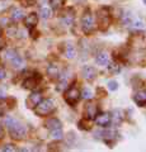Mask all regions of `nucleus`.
<instances>
[{
	"instance_id": "nucleus-24",
	"label": "nucleus",
	"mask_w": 146,
	"mask_h": 152,
	"mask_svg": "<svg viewBox=\"0 0 146 152\" xmlns=\"http://www.w3.org/2000/svg\"><path fill=\"white\" fill-rule=\"evenodd\" d=\"M41 17L43 18V19H48L52 17V12H51V9L50 8H47V7H43L41 9Z\"/></svg>"
},
{
	"instance_id": "nucleus-29",
	"label": "nucleus",
	"mask_w": 146,
	"mask_h": 152,
	"mask_svg": "<svg viewBox=\"0 0 146 152\" xmlns=\"http://www.w3.org/2000/svg\"><path fill=\"white\" fill-rule=\"evenodd\" d=\"M134 27L136 28V29H145V24H144L142 20H136Z\"/></svg>"
},
{
	"instance_id": "nucleus-32",
	"label": "nucleus",
	"mask_w": 146,
	"mask_h": 152,
	"mask_svg": "<svg viewBox=\"0 0 146 152\" xmlns=\"http://www.w3.org/2000/svg\"><path fill=\"white\" fill-rule=\"evenodd\" d=\"M3 151H15V147H14L13 145H5Z\"/></svg>"
},
{
	"instance_id": "nucleus-7",
	"label": "nucleus",
	"mask_w": 146,
	"mask_h": 152,
	"mask_svg": "<svg viewBox=\"0 0 146 152\" xmlns=\"http://www.w3.org/2000/svg\"><path fill=\"white\" fill-rule=\"evenodd\" d=\"M97 113H98V107L94 103H88L85 105V108H84V114H85L87 119H93V118H95Z\"/></svg>"
},
{
	"instance_id": "nucleus-3",
	"label": "nucleus",
	"mask_w": 146,
	"mask_h": 152,
	"mask_svg": "<svg viewBox=\"0 0 146 152\" xmlns=\"http://www.w3.org/2000/svg\"><path fill=\"white\" fill-rule=\"evenodd\" d=\"M97 24L101 31L108 29V27L111 26V14L108 8H101L97 13Z\"/></svg>"
},
{
	"instance_id": "nucleus-8",
	"label": "nucleus",
	"mask_w": 146,
	"mask_h": 152,
	"mask_svg": "<svg viewBox=\"0 0 146 152\" xmlns=\"http://www.w3.org/2000/svg\"><path fill=\"white\" fill-rule=\"evenodd\" d=\"M41 100H42V94L41 93H32L26 100V104H27L28 108H34Z\"/></svg>"
},
{
	"instance_id": "nucleus-5",
	"label": "nucleus",
	"mask_w": 146,
	"mask_h": 152,
	"mask_svg": "<svg viewBox=\"0 0 146 152\" xmlns=\"http://www.w3.org/2000/svg\"><path fill=\"white\" fill-rule=\"evenodd\" d=\"M80 99V91L78 90V88L71 86L66 93H65V100H66L67 104H70L71 107H74L75 104L79 102Z\"/></svg>"
},
{
	"instance_id": "nucleus-33",
	"label": "nucleus",
	"mask_w": 146,
	"mask_h": 152,
	"mask_svg": "<svg viewBox=\"0 0 146 152\" xmlns=\"http://www.w3.org/2000/svg\"><path fill=\"white\" fill-rule=\"evenodd\" d=\"M5 70H4L3 67H0V80H3V79H5Z\"/></svg>"
},
{
	"instance_id": "nucleus-34",
	"label": "nucleus",
	"mask_w": 146,
	"mask_h": 152,
	"mask_svg": "<svg viewBox=\"0 0 146 152\" xmlns=\"http://www.w3.org/2000/svg\"><path fill=\"white\" fill-rule=\"evenodd\" d=\"M3 134H4V131H3V127L0 126V138H1V137H3Z\"/></svg>"
},
{
	"instance_id": "nucleus-18",
	"label": "nucleus",
	"mask_w": 146,
	"mask_h": 152,
	"mask_svg": "<svg viewBox=\"0 0 146 152\" xmlns=\"http://www.w3.org/2000/svg\"><path fill=\"white\" fill-rule=\"evenodd\" d=\"M23 17H24V13H23L22 9H13V12H12V19H13L14 22L21 20V19H23Z\"/></svg>"
},
{
	"instance_id": "nucleus-15",
	"label": "nucleus",
	"mask_w": 146,
	"mask_h": 152,
	"mask_svg": "<svg viewBox=\"0 0 146 152\" xmlns=\"http://www.w3.org/2000/svg\"><path fill=\"white\" fill-rule=\"evenodd\" d=\"M75 55H76L75 47L71 43H65V46H64V56L66 57V58L71 60V58L75 57Z\"/></svg>"
},
{
	"instance_id": "nucleus-26",
	"label": "nucleus",
	"mask_w": 146,
	"mask_h": 152,
	"mask_svg": "<svg viewBox=\"0 0 146 152\" xmlns=\"http://www.w3.org/2000/svg\"><path fill=\"white\" fill-rule=\"evenodd\" d=\"M79 127L81 128V129H89L90 128V126H89V122H88V119L85 118V119H81L79 122Z\"/></svg>"
},
{
	"instance_id": "nucleus-23",
	"label": "nucleus",
	"mask_w": 146,
	"mask_h": 152,
	"mask_svg": "<svg viewBox=\"0 0 146 152\" xmlns=\"http://www.w3.org/2000/svg\"><path fill=\"white\" fill-rule=\"evenodd\" d=\"M80 95H81V98L85 99V100H90V99L93 98V93H92V90L89 88H84Z\"/></svg>"
},
{
	"instance_id": "nucleus-36",
	"label": "nucleus",
	"mask_w": 146,
	"mask_h": 152,
	"mask_svg": "<svg viewBox=\"0 0 146 152\" xmlns=\"http://www.w3.org/2000/svg\"><path fill=\"white\" fill-rule=\"evenodd\" d=\"M144 3H145V4H146V0H144Z\"/></svg>"
},
{
	"instance_id": "nucleus-30",
	"label": "nucleus",
	"mask_w": 146,
	"mask_h": 152,
	"mask_svg": "<svg viewBox=\"0 0 146 152\" xmlns=\"http://www.w3.org/2000/svg\"><path fill=\"white\" fill-rule=\"evenodd\" d=\"M108 88H109L111 90H116L117 88H118V84H117L116 81H109L108 83Z\"/></svg>"
},
{
	"instance_id": "nucleus-1",
	"label": "nucleus",
	"mask_w": 146,
	"mask_h": 152,
	"mask_svg": "<svg viewBox=\"0 0 146 152\" xmlns=\"http://www.w3.org/2000/svg\"><path fill=\"white\" fill-rule=\"evenodd\" d=\"M5 126L9 128V132H10V136L14 140H23L26 136V127L19 123L17 119H14L12 117H7L5 121Z\"/></svg>"
},
{
	"instance_id": "nucleus-21",
	"label": "nucleus",
	"mask_w": 146,
	"mask_h": 152,
	"mask_svg": "<svg viewBox=\"0 0 146 152\" xmlns=\"http://www.w3.org/2000/svg\"><path fill=\"white\" fill-rule=\"evenodd\" d=\"M65 1H66V0H50V4H51V7H52V9L59 10V9L64 7Z\"/></svg>"
},
{
	"instance_id": "nucleus-11",
	"label": "nucleus",
	"mask_w": 146,
	"mask_h": 152,
	"mask_svg": "<svg viewBox=\"0 0 146 152\" xmlns=\"http://www.w3.org/2000/svg\"><path fill=\"white\" fill-rule=\"evenodd\" d=\"M83 76L88 81H93V80L97 77V70L92 67V66H85V67L83 69Z\"/></svg>"
},
{
	"instance_id": "nucleus-16",
	"label": "nucleus",
	"mask_w": 146,
	"mask_h": 152,
	"mask_svg": "<svg viewBox=\"0 0 146 152\" xmlns=\"http://www.w3.org/2000/svg\"><path fill=\"white\" fill-rule=\"evenodd\" d=\"M46 127L48 128V129H56V128H61L62 124H61V122L57 118H51V119L46 122Z\"/></svg>"
},
{
	"instance_id": "nucleus-31",
	"label": "nucleus",
	"mask_w": 146,
	"mask_h": 152,
	"mask_svg": "<svg viewBox=\"0 0 146 152\" xmlns=\"http://www.w3.org/2000/svg\"><path fill=\"white\" fill-rule=\"evenodd\" d=\"M7 96V93H5V89H3L0 86V100H3V99H5Z\"/></svg>"
},
{
	"instance_id": "nucleus-12",
	"label": "nucleus",
	"mask_w": 146,
	"mask_h": 152,
	"mask_svg": "<svg viewBox=\"0 0 146 152\" xmlns=\"http://www.w3.org/2000/svg\"><path fill=\"white\" fill-rule=\"evenodd\" d=\"M134 100L139 107H145L146 105V90L145 89L144 90H139V91L135 94Z\"/></svg>"
},
{
	"instance_id": "nucleus-9",
	"label": "nucleus",
	"mask_w": 146,
	"mask_h": 152,
	"mask_svg": "<svg viewBox=\"0 0 146 152\" xmlns=\"http://www.w3.org/2000/svg\"><path fill=\"white\" fill-rule=\"evenodd\" d=\"M40 80H41L40 76H31V77H27L24 80V83H23V88H24V89H29V90L34 89L37 85H38Z\"/></svg>"
},
{
	"instance_id": "nucleus-13",
	"label": "nucleus",
	"mask_w": 146,
	"mask_h": 152,
	"mask_svg": "<svg viewBox=\"0 0 146 152\" xmlns=\"http://www.w3.org/2000/svg\"><path fill=\"white\" fill-rule=\"evenodd\" d=\"M47 75L51 79H59V76L61 75V70L59 67V65H56V64L48 65V67H47Z\"/></svg>"
},
{
	"instance_id": "nucleus-19",
	"label": "nucleus",
	"mask_w": 146,
	"mask_h": 152,
	"mask_svg": "<svg viewBox=\"0 0 146 152\" xmlns=\"http://www.w3.org/2000/svg\"><path fill=\"white\" fill-rule=\"evenodd\" d=\"M51 137L54 140H57V141H61L64 138V133H62V129L61 128H56V129H51Z\"/></svg>"
},
{
	"instance_id": "nucleus-2",
	"label": "nucleus",
	"mask_w": 146,
	"mask_h": 152,
	"mask_svg": "<svg viewBox=\"0 0 146 152\" xmlns=\"http://www.w3.org/2000/svg\"><path fill=\"white\" fill-rule=\"evenodd\" d=\"M55 110V103L51 99H42V100L34 107V113L40 117L50 115L51 113Z\"/></svg>"
},
{
	"instance_id": "nucleus-4",
	"label": "nucleus",
	"mask_w": 146,
	"mask_h": 152,
	"mask_svg": "<svg viewBox=\"0 0 146 152\" xmlns=\"http://www.w3.org/2000/svg\"><path fill=\"white\" fill-rule=\"evenodd\" d=\"M81 28H83L84 33H87V34H89V33H92L94 31V20H93V15H92V13L89 9L83 14Z\"/></svg>"
},
{
	"instance_id": "nucleus-17",
	"label": "nucleus",
	"mask_w": 146,
	"mask_h": 152,
	"mask_svg": "<svg viewBox=\"0 0 146 152\" xmlns=\"http://www.w3.org/2000/svg\"><path fill=\"white\" fill-rule=\"evenodd\" d=\"M95 62H97L98 65L106 66L108 62H109V58H108V53H106V52H101V53L95 57Z\"/></svg>"
},
{
	"instance_id": "nucleus-22",
	"label": "nucleus",
	"mask_w": 146,
	"mask_h": 152,
	"mask_svg": "<svg viewBox=\"0 0 146 152\" xmlns=\"http://www.w3.org/2000/svg\"><path fill=\"white\" fill-rule=\"evenodd\" d=\"M122 23H123L125 26L132 24V14H131L130 12H126L123 15H122Z\"/></svg>"
},
{
	"instance_id": "nucleus-28",
	"label": "nucleus",
	"mask_w": 146,
	"mask_h": 152,
	"mask_svg": "<svg viewBox=\"0 0 146 152\" xmlns=\"http://www.w3.org/2000/svg\"><path fill=\"white\" fill-rule=\"evenodd\" d=\"M122 122V112L121 110H116L114 112V123H120Z\"/></svg>"
},
{
	"instance_id": "nucleus-35",
	"label": "nucleus",
	"mask_w": 146,
	"mask_h": 152,
	"mask_svg": "<svg viewBox=\"0 0 146 152\" xmlns=\"http://www.w3.org/2000/svg\"><path fill=\"white\" fill-rule=\"evenodd\" d=\"M0 36H1V29H0Z\"/></svg>"
},
{
	"instance_id": "nucleus-25",
	"label": "nucleus",
	"mask_w": 146,
	"mask_h": 152,
	"mask_svg": "<svg viewBox=\"0 0 146 152\" xmlns=\"http://www.w3.org/2000/svg\"><path fill=\"white\" fill-rule=\"evenodd\" d=\"M15 55H17V52H15V51H13V50H7V51H5V55H4V57H5V60H9V61H10Z\"/></svg>"
},
{
	"instance_id": "nucleus-20",
	"label": "nucleus",
	"mask_w": 146,
	"mask_h": 152,
	"mask_svg": "<svg viewBox=\"0 0 146 152\" xmlns=\"http://www.w3.org/2000/svg\"><path fill=\"white\" fill-rule=\"evenodd\" d=\"M10 64L13 65V67H15V69H21L22 66H23V60H22L18 55H15V56H14L13 58L10 60Z\"/></svg>"
},
{
	"instance_id": "nucleus-14",
	"label": "nucleus",
	"mask_w": 146,
	"mask_h": 152,
	"mask_svg": "<svg viewBox=\"0 0 146 152\" xmlns=\"http://www.w3.org/2000/svg\"><path fill=\"white\" fill-rule=\"evenodd\" d=\"M74 17H75L74 15V10L73 9H69L67 12L64 13L62 18H61V22H62L64 26H71L73 22H74Z\"/></svg>"
},
{
	"instance_id": "nucleus-27",
	"label": "nucleus",
	"mask_w": 146,
	"mask_h": 152,
	"mask_svg": "<svg viewBox=\"0 0 146 152\" xmlns=\"http://www.w3.org/2000/svg\"><path fill=\"white\" fill-rule=\"evenodd\" d=\"M108 70L111 71V72H120V66L117 64H109L108 65Z\"/></svg>"
},
{
	"instance_id": "nucleus-6",
	"label": "nucleus",
	"mask_w": 146,
	"mask_h": 152,
	"mask_svg": "<svg viewBox=\"0 0 146 152\" xmlns=\"http://www.w3.org/2000/svg\"><path fill=\"white\" fill-rule=\"evenodd\" d=\"M95 123L99 127H109L111 123H112V115L109 113H103V114H99L98 117H95Z\"/></svg>"
},
{
	"instance_id": "nucleus-10",
	"label": "nucleus",
	"mask_w": 146,
	"mask_h": 152,
	"mask_svg": "<svg viewBox=\"0 0 146 152\" xmlns=\"http://www.w3.org/2000/svg\"><path fill=\"white\" fill-rule=\"evenodd\" d=\"M37 23H38V15H37L36 13H31L28 14V15L24 18V24L27 28H34L37 26Z\"/></svg>"
}]
</instances>
